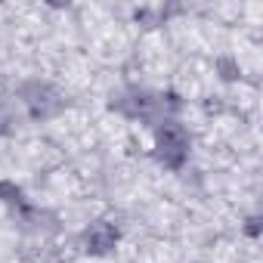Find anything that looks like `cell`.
Wrapping results in <instances>:
<instances>
[{"mask_svg":"<svg viewBox=\"0 0 263 263\" xmlns=\"http://www.w3.org/2000/svg\"><path fill=\"white\" fill-rule=\"evenodd\" d=\"M16 102L22 108V118L28 121H53L56 115L65 111L68 99L62 96V90L50 81H41V78H28L16 87Z\"/></svg>","mask_w":263,"mask_h":263,"instance_id":"obj_1","label":"cell"},{"mask_svg":"<svg viewBox=\"0 0 263 263\" xmlns=\"http://www.w3.org/2000/svg\"><path fill=\"white\" fill-rule=\"evenodd\" d=\"M152 143H155L158 164H164L167 171H180L189 158L192 137H189V130L180 118H167V121L152 127Z\"/></svg>","mask_w":263,"mask_h":263,"instance_id":"obj_2","label":"cell"},{"mask_svg":"<svg viewBox=\"0 0 263 263\" xmlns=\"http://www.w3.org/2000/svg\"><path fill=\"white\" fill-rule=\"evenodd\" d=\"M118 238H121V232H118L111 223L99 220V223H90V226L81 232V248H84V254H90V257H108V254L118 248Z\"/></svg>","mask_w":263,"mask_h":263,"instance_id":"obj_3","label":"cell"},{"mask_svg":"<svg viewBox=\"0 0 263 263\" xmlns=\"http://www.w3.org/2000/svg\"><path fill=\"white\" fill-rule=\"evenodd\" d=\"M13 217H16L19 229H22V232H28V235H41V238H47V235L59 232V217H56L53 211H47V208L25 204V208H19Z\"/></svg>","mask_w":263,"mask_h":263,"instance_id":"obj_4","label":"cell"},{"mask_svg":"<svg viewBox=\"0 0 263 263\" xmlns=\"http://www.w3.org/2000/svg\"><path fill=\"white\" fill-rule=\"evenodd\" d=\"M19 121H22L19 102L10 99V96H0V137H10L13 130L19 127Z\"/></svg>","mask_w":263,"mask_h":263,"instance_id":"obj_5","label":"cell"},{"mask_svg":"<svg viewBox=\"0 0 263 263\" xmlns=\"http://www.w3.org/2000/svg\"><path fill=\"white\" fill-rule=\"evenodd\" d=\"M0 204L10 208V211L16 214L19 208H25V204H28L25 189H22V186H16L13 180H0Z\"/></svg>","mask_w":263,"mask_h":263,"instance_id":"obj_6","label":"cell"},{"mask_svg":"<svg viewBox=\"0 0 263 263\" xmlns=\"http://www.w3.org/2000/svg\"><path fill=\"white\" fill-rule=\"evenodd\" d=\"M217 74H220L223 81H238L241 71H238V62H235L232 56H220V59H217Z\"/></svg>","mask_w":263,"mask_h":263,"instance_id":"obj_7","label":"cell"},{"mask_svg":"<svg viewBox=\"0 0 263 263\" xmlns=\"http://www.w3.org/2000/svg\"><path fill=\"white\" fill-rule=\"evenodd\" d=\"M245 235H251V238L260 235V217H257V214H251V217L245 220Z\"/></svg>","mask_w":263,"mask_h":263,"instance_id":"obj_8","label":"cell"}]
</instances>
